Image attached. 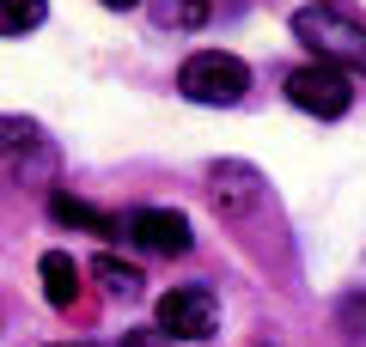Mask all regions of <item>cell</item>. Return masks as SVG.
I'll return each instance as SVG.
<instances>
[{
	"label": "cell",
	"mask_w": 366,
	"mask_h": 347,
	"mask_svg": "<svg viewBox=\"0 0 366 347\" xmlns=\"http://www.w3.org/2000/svg\"><path fill=\"white\" fill-rule=\"evenodd\" d=\"M104 6L110 13H129V6H141V0H104Z\"/></svg>",
	"instance_id": "5bb4252c"
},
{
	"label": "cell",
	"mask_w": 366,
	"mask_h": 347,
	"mask_svg": "<svg viewBox=\"0 0 366 347\" xmlns=\"http://www.w3.org/2000/svg\"><path fill=\"white\" fill-rule=\"evenodd\" d=\"M37 274H43V298H49L55 311H74V298H79V262L67 256V250H43Z\"/></svg>",
	"instance_id": "52a82bcc"
},
{
	"label": "cell",
	"mask_w": 366,
	"mask_h": 347,
	"mask_svg": "<svg viewBox=\"0 0 366 347\" xmlns=\"http://www.w3.org/2000/svg\"><path fill=\"white\" fill-rule=\"evenodd\" d=\"M49 213L61 219V226H79V231H92V238H110V231H117V219H110L104 207L79 201V195H49Z\"/></svg>",
	"instance_id": "9c48e42d"
},
{
	"label": "cell",
	"mask_w": 366,
	"mask_h": 347,
	"mask_svg": "<svg viewBox=\"0 0 366 347\" xmlns=\"http://www.w3.org/2000/svg\"><path fill=\"white\" fill-rule=\"evenodd\" d=\"M122 231H129L141 250H153V256H183V250H189V219H183L177 207H134Z\"/></svg>",
	"instance_id": "8992f818"
},
{
	"label": "cell",
	"mask_w": 366,
	"mask_h": 347,
	"mask_svg": "<svg viewBox=\"0 0 366 347\" xmlns=\"http://www.w3.org/2000/svg\"><path fill=\"white\" fill-rule=\"evenodd\" d=\"M208 183H214V207H220L226 219H250L262 201H269V183H262L257 165H238V159H220V165H208Z\"/></svg>",
	"instance_id": "5b68a950"
},
{
	"label": "cell",
	"mask_w": 366,
	"mask_h": 347,
	"mask_svg": "<svg viewBox=\"0 0 366 347\" xmlns=\"http://www.w3.org/2000/svg\"><path fill=\"white\" fill-rule=\"evenodd\" d=\"M336 323H342V329L354 335V341H366V293H348V298H342Z\"/></svg>",
	"instance_id": "4fadbf2b"
},
{
	"label": "cell",
	"mask_w": 366,
	"mask_h": 347,
	"mask_svg": "<svg viewBox=\"0 0 366 347\" xmlns=\"http://www.w3.org/2000/svg\"><path fill=\"white\" fill-rule=\"evenodd\" d=\"M293 37L312 43V55L324 67H348V74H366V25H354V19L330 13V6H300L293 13Z\"/></svg>",
	"instance_id": "6da1fadb"
},
{
	"label": "cell",
	"mask_w": 366,
	"mask_h": 347,
	"mask_svg": "<svg viewBox=\"0 0 366 347\" xmlns=\"http://www.w3.org/2000/svg\"><path fill=\"white\" fill-rule=\"evenodd\" d=\"M159 31H202L214 19V0H147Z\"/></svg>",
	"instance_id": "ba28073f"
},
{
	"label": "cell",
	"mask_w": 366,
	"mask_h": 347,
	"mask_svg": "<svg viewBox=\"0 0 366 347\" xmlns=\"http://www.w3.org/2000/svg\"><path fill=\"white\" fill-rule=\"evenodd\" d=\"M92 274H98V281H104V293H117V298H141V268H134V262H122V256H98L92 262Z\"/></svg>",
	"instance_id": "30bf717a"
},
{
	"label": "cell",
	"mask_w": 366,
	"mask_h": 347,
	"mask_svg": "<svg viewBox=\"0 0 366 347\" xmlns=\"http://www.w3.org/2000/svg\"><path fill=\"white\" fill-rule=\"evenodd\" d=\"M177 91L196 98V104H238L250 91V67L238 61V55H226V49H202V55L183 61Z\"/></svg>",
	"instance_id": "7a4b0ae2"
},
{
	"label": "cell",
	"mask_w": 366,
	"mask_h": 347,
	"mask_svg": "<svg viewBox=\"0 0 366 347\" xmlns=\"http://www.w3.org/2000/svg\"><path fill=\"white\" fill-rule=\"evenodd\" d=\"M214 323H220V305H214L208 286H171V293L159 298V329H165L171 341H208Z\"/></svg>",
	"instance_id": "277c9868"
},
{
	"label": "cell",
	"mask_w": 366,
	"mask_h": 347,
	"mask_svg": "<svg viewBox=\"0 0 366 347\" xmlns=\"http://www.w3.org/2000/svg\"><path fill=\"white\" fill-rule=\"evenodd\" d=\"M43 134H37V122L31 116H0V159L6 153H25V146H37Z\"/></svg>",
	"instance_id": "7c38bea8"
},
{
	"label": "cell",
	"mask_w": 366,
	"mask_h": 347,
	"mask_svg": "<svg viewBox=\"0 0 366 347\" xmlns=\"http://www.w3.org/2000/svg\"><path fill=\"white\" fill-rule=\"evenodd\" d=\"M49 19V0H0V37H25Z\"/></svg>",
	"instance_id": "8fae6325"
},
{
	"label": "cell",
	"mask_w": 366,
	"mask_h": 347,
	"mask_svg": "<svg viewBox=\"0 0 366 347\" xmlns=\"http://www.w3.org/2000/svg\"><path fill=\"white\" fill-rule=\"evenodd\" d=\"M287 98L300 104L305 116H317V122H336V116H348L354 86H348V74L312 61V67H293V74H287Z\"/></svg>",
	"instance_id": "3957f363"
}]
</instances>
